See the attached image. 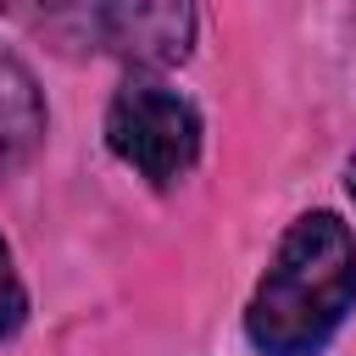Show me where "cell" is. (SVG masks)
I'll return each instance as SVG.
<instances>
[{
	"mask_svg": "<svg viewBox=\"0 0 356 356\" xmlns=\"http://www.w3.org/2000/svg\"><path fill=\"white\" fill-rule=\"evenodd\" d=\"M356 306V239L334 211H306L284 228L250 306L245 339L261 356H317Z\"/></svg>",
	"mask_w": 356,
	"mask_h": 356,
	"instance_id": "obj_1",
	"label": "cell"
},
{
	"mask_svg": "<svg viewBox=\"0 0 356 356\" xmlns=\"http://www.w3.org/2000/svg\"><path fill=\"white\" fill-rule=\"evenodd\" d=\"M106 145L150 184H178L200 156V111L161 78H128L106 106Z\"/></svg>",
	"mask_w": 356,
	"mask_h": 356,
	"instance_id": "obj_2",
	"label": "cell"
},
{
	"mask_svg": "<svg viewBox=\"0 0 356 356\" xmlns=\"http://www.w3.org/2000/svg\"><path fill=\"white\" fill-rule=\"evenodd\" d=\"M106 44L134 67H178L195 44V0H111Z\"/></svg>",
	"mask_w": 356,
	"mask_h": 356,
	"instance_id": "obj_3",
	"label": "cell"
},
{
	"mask_svg": "<svg viewBox=\"0 0 356 356\" xmlns=\"http://www.w3.org/2000/svg\"><path fill=\"white\" fill-rule=\"evenodd\" d=\"M0 6L17 28H28L61 56H83L106 44V28H111V0H0Z\"/></svg>",
	"mask_w": 356,
	"mask_h": 356,
	"instance_id": "obj_4",
	"label": "cell"
},
{
	"mask_svg": "<svg viewBox=\"0 0 356 356\" xmlns=\"http://www.w3.org/2000/svg\"><path fill=\"white\" fill-rule=\"evenodd\" d=\"M39 134H44V100L33 89V72L11 50H0V172L28 161Z\"/></svg>",
	"mask_w": 356,
	"mask_h": 356,
	"instance_id": "obj_5",
	"label": "cell"
},
{
	"mask_svg": "<svg viewBox=\"0 0 356 356\" xmlns=\"http://www.w3.org/2000/svg\"><path fill=\"white\" fill-rule=\"evenodd\" d=\"M22 323H28V289L11 267V245L0 239V339H11Z\"/></svg>",
	"mask_w": 356,
	"mask_h": 356,
	"instance_id": "obj_6",
	"label": "cell"
},
{
	"mask_svg": "<svg viewBox=\"0 0 356 356\" xmlns=\"http://www.w3.org/2000/svg\"><path fill=\"white\" fill-rule=\"evenodd\" d=\"M345 189H350V200H356V161H350V172H345Z\"/></svg>",
	"mask_w": 356,
	"mask_h": 356,
	"instance_id": "obj_7",
	"label": "cell"
}]
</instances>
